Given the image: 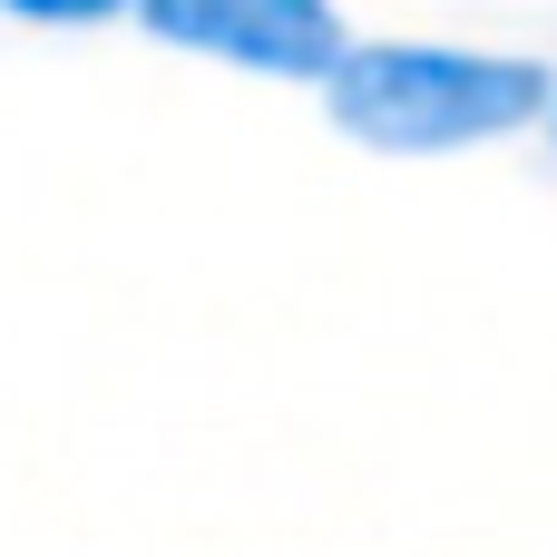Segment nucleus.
Segmentation results:
<instances>
[{
	"mask_svg": "<svg viewBox=\"0 0 557 557\" xmlns=\"http://www.w3.org/2000/svg\"><path fill=\"white\" fill-rule=\"evenodd\" d=\"M137 29L186 59H215L245 78H304V88H323L352 49L333 0H147Z\"/></svg>",
	"mask_w": 557,
	"mask_h": 557,
	"instance_id": "nucleus-2",
	"label": "nucleus"
},
{
	"mask_svg": "<svg viewBox=\"0 0 557 557\" xmlns=\"http://www.w3.org/2000/svg\"><path fill=\"white\" fill-rule=\"evenodd\" d=\"M147 0H0V20H29V29H98V20H137Z\"/></svg>",
	"mask_w": 557,
	"mask_h": 557,
	"instance_id": "nucleus-3",
	"label": "nucleus"
},
{
	"mask_svg": "<svg viewBox=\"0 0 557 557\" xmlns=\"http://www.w3.org/2000/svg\"><path fill=\"white\" fill-rule=\"evenodd\" d=\"M323 108L352 147L382 157H460L557 108V78L519 49H460V39H352L323 78Z\"/></svg>",
	"mask_w": 557,
	"mask_h": 557,
	"instance_id": "nucleus-1",
	"label": "nucleus"
},
{
	"mask_svg": "<svg viewBox=\"0 0 557 557\" xmlns=\"http://www.w3.org/2000/svg\"><path fill=\"white\" fill-rule=\"evenodd\" d=\"M548 127H557V108H548Z\"/></svg>",
	"mask_w": 557,
	"mask_h": 557,
	"instance_id": "nucleus-4",
	"label": "nucleus"
}]
</instances>
